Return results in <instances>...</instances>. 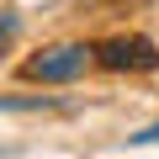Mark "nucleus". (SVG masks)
<instances>
[{
  "mask_svg": "<svg viewBox=\"0 0 159 159\" xmlns=\"http://www.w3.org/2000/svg\"><path fill=\"white\" fill-rule=\"evenodd\" d=\"M90 53H96V48H85V43H58V48L27 58V80H43V85H69V80H80V74L90 69Z\"/></svg>",
  "mask_w": 159,
  "mask_h": 159,
  "instance_id": "f257e3e1",
  "label": "nucleus"
},
{
  "mask_svg": "<svg viewBox=\"0 0 159 159\" xmlns=\"http://www.w3.org/2000/svg\"><path fill=\"white\" fill-rule=\"evenodd\" d=\"M96 58L106 69H159V48L148 37H111L96 48Z\"/></svg>",
  "mask_w": 159,
  "mask_h": 159,
  "instance_id": "f03ea898",
  "label": "nucleus"
},
{
  "mask_svg": "<svg viewBox=\"0 0 159 159\" xmlns=\"http://www.w3.org/2000/svg\"><path fill=\"white\" fill-rule=\"evenodd\" d=\"M16 27H21V21H16V11H0V48L16 37Z\"/></svg>",
  "mask_w": 159,
  "mask_h": 159,
  "instance_id": "7ed1b4c3",
  "label": "nucleus"
},
{
  "mask_svg": "<svg viewBox=\"0 0 159 159\" xmlns=\"http://www.w3.org/2000/svg\"><path fill=\"white\" fill-rule=\"evenodd\" d=\"M127 143H138V148H143V143H159V122H154V127H143V133H133Z\"/></svg>",
  "mask_w": 159,
  "mask_h": 159,
  "instance_id": "20e7f679",
  "label": "nucleus"
}]
</instances>
